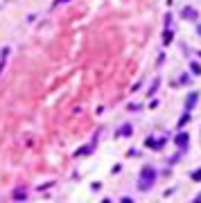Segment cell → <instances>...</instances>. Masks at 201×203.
<instances>
[{
  "instance_id": "obj_1",
  "label": "cell",
  "mask_w": 201,
  "mask_h": 203,
  "mask_svg": "<svg viewBox=\"0 0 201 203\" xmlns=\"http://www.w3.org/2000/svg\"><path fill=\"white\" fill-rule=\"evenodd\" d=\"M7 54H9V48H5V50H2V54H0V72H2L5 63H7Z\"/></svg>"
}]
</instances>
